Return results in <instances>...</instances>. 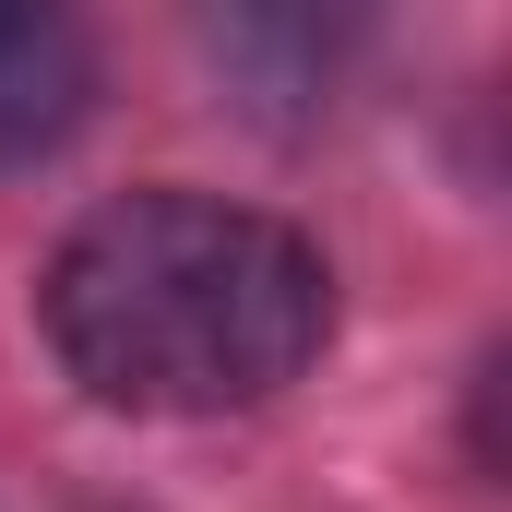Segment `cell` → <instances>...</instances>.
Returning a JSON list of instances; mask_svg holds the SVG:
<instances>
[{"mask_svg":"<svg viewBox=\"0 0 512 512\" xmlns=\"http://www.w3.org/2000/svg\"><path fill=\"white\" fill-rule=\"evenodd\" d=\"M84 96H96L84 36L60 12H36V0H0V167L48 155L60 131L84 120Z\"/></svg>","mask_w":512,"mask_h":512,"instance_id":"7a4b0ae2","label":"cell"},{"mask_svg":"<svg viewBox=\"0 0 512 512\" xmlns=\"http://www.w3.org/2000/svg\"><path fill=\"white\" fill-rule=\"evenodd\" d=\"M36 310H48L60 370L96 405L227 417V405L286 393L322 358L334 274L286 215L215 203V191H131L60 239Z\"/></svg>","mask_w":512,"mask_h":512,"instance_id":"6da1fadb","label":"cell"}]
</instances>
